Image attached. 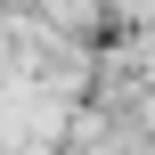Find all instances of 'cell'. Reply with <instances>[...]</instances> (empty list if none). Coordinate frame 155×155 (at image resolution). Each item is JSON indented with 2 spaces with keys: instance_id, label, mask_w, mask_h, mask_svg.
Listing matches in <instances>:
<instances>
[{
  "instance_id": "6da1fadb",
  "label": "cell",
  "mask_w": 155,
  "mask_h": 155,
  "mask_svg": "<svg viewBox=\"0 0 155 155\" xmlns=\"http://www.w3.org/2000/svg\"><path fill=\"white\" fill-rule=\"evenodd\" d=\"M82 114H90V106H82L74 90L8 74V82H0V155H57V147H74Z\"/></svg>"
},
{
  "instance_id": "7a4b0ae2",
  "label": "cell",
  "mask_w": 155,
  "mask_h": 155,
  "mask_svg": "<svg viewBox=\"0 0 155 155\" xmlns=\"http://www.w3.org/2000/svg\"><path fill=\"white\" fill-rule=\"evenodd\" d=\"M106 16L123 33H155V0H106Z\"/></svg>"
}]
</instances>
